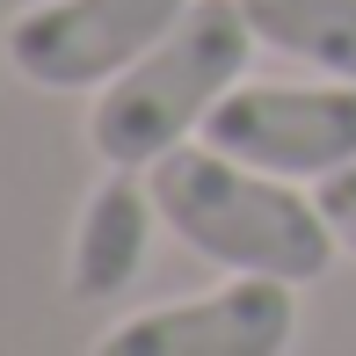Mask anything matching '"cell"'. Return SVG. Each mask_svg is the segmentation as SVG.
Here are the masks:
<instances>
[{
  "instance_id": "1",
  "label": "cell",
  "mask_w": 356,
  "mask_h": 356,
  "mask_svg": "<svg viewBox=\"0 0 356 356\" xmlns=\"http://www.w3.org/2000/svg\"><path fill=\"white\" fill-rule=\"evenodd\" d=\"M160 204V225L182 240L189 254H204L225 277H269V284H320L342 254L320 197L277 182L262 168H240L218 145H175L168 160L145 168Z\"/></svg>"
},
{
  "instance_id": "2",
  "label": "cell",
  "mask_w": 356,
  "mask_h": 356,
  "mask_svg": "<svg viewBox=\"0 0 356 356\" xmlns=\"http://www.w3.org/2000/svg\"><path fill=\"white\" fill-rule=\"evenodd\" d=\"M254 58V29L240 15V0H189V15L138 58L131 73H117L109 88H95L88 109V145L102 168H153L175 145H197L211 109L240 88Z\"/></svg>"
},
{
  "instance_id": "3",
  "label": "cell",
  "mask_w": 356,
  "mask_h": 356,
  "mask_svg": "<svg viewBox=\"0 0 356 356\" xmlns=\"http://www.w3.org/2000/svg\"><path fill=\"white\" fill-rule=\"evenodd\" d=\"M204 145L277 182H327L356 160V80H240L211 109Z\"/></svg>"
},
{
  "instance_id": "4",
  "label": "cell",
  "mask_w": 356,
  "mask_h": 356,
  "mask_svg": "<svg viewBox=\"0 0 356 356\" xmlns=\"http://www.w3.org/2000/svg\"><path fill=\"white\" fill-rule=\"evenodd\" d=\"M189 15V0H29L8 22L0 51L29 88L88 95L131 73L160 37Z\"/></svg>"
},
{
  "instance_id": "5",
  "label": "cell",
  "mask_w": 356,
  "mask_h": 356,
  "mask_svg": "<svg viewBox=\"0 0 356 356\" xmlns=\"http://www.w3.org/2000/svg\"><path fill=\"white\" fill-rule=\"evenodd\" d=\"M298 342V284L225 277L218 291L124 313L95 334L88 356H291Z\"/></svg>"
},
{
  "instance_id": "6",
  "label": "cell",
  "mask_w": 356,
  "mask_h": 356,
  "mask_svg": "<svg viewBox=\"0 0 356 356\" xmlns=\"http://www.w3.org/2000/svg\"><path fill=\"white\" fill-rule=\"evenodd\" d=\"M153 225H160L153 182H145L138 168H109L102 182L88 189V204H80L73 248H66V291L73 298H117L145 269Z\"/></svg>"
},
{
  "instance_id": "7",
  "label": "cell",
  "mask_w": 356,
  "mask_h": 356,
  "mask_svg": "<svg viewBox=\"0 0 356 356\" xmlns=\"http://www.w3.org/2000/svg\"><path fill=\"white\" fill-rule=\"evenodd\" d=\"M240 15L254 44L327 80H356V0H240Z\"/></svg>"
},
{
  "instance_id": "8",
  "label": "cell",
  "mask_w": 356,
  "mask_h": 356,
  "mask_svg": "<svg viewBox=\"0 0 356 356\" xmlns=\"http://www.w3.org/2000/svg\"><path fill=\"white\" fill-rule=\"evenodd\" d=\"M313 197H320V211H327L334 240H342V254H356V160L334 168L327 182H313Z\"/></svg>"
}]
</instances>
